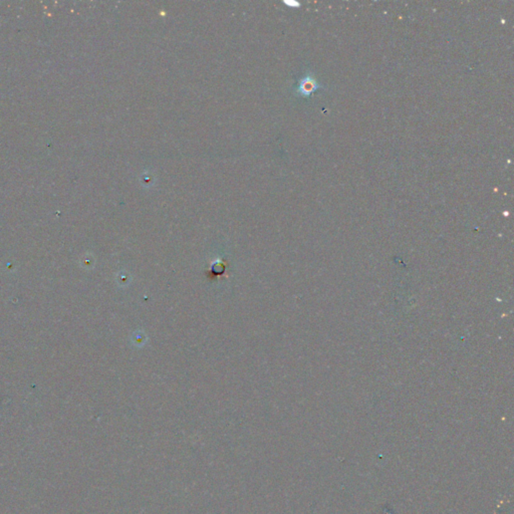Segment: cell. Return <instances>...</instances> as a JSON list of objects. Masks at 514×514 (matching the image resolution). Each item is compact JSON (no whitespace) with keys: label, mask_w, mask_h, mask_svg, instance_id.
I'll use <instances>...</instances> for the list:
<instances>
[{"label":"cell","mask_w":514,"mask_h":514,"mask_svg":"<svg viewBox=\"0 0 514 514\" xmlns=\"http://www.w3.org/2000/svg\"><path fill=\"white\" fill-rule=\"evenodd\" d=\"M321 85L316 81V79L313 77V75L309 74L305 78H302L299 80V83L295 89L297 95L304 97V98H310L313 93L316 90L320 88Z\"/></svg>","instance_id":"6da1fadb"},{"label":"cell","mask_w":514,"mask_h":514,"mask_svg":"<svg viewBox=\"0 0 514 514\" xmlns=\"http://www.w3.org/2000/svg\"><path fill=\"white\" fill-rule=\"evenodd\" d=\"M285 4L287 5H290V6H293V7H298L300 5L299 2H296V1H283Z\"/></svg>","instance_id":"7a4b0ae2"}]
</instances>
